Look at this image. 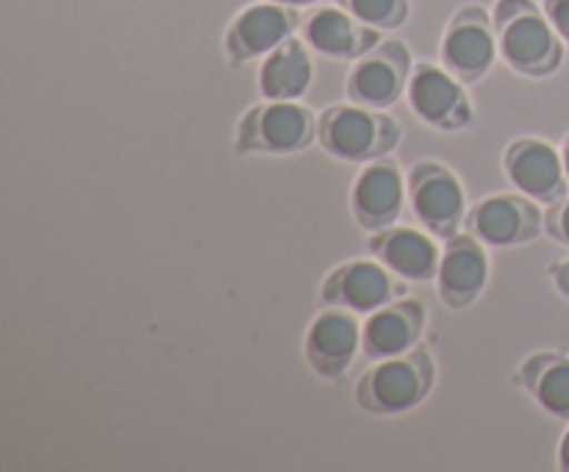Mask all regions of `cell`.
<instances>
[{
  "mask_svg": "<svg viewBox=\"0 0 569 472\" xmlns=\"http://www.w3.org/2000/svg\"><path fill=\"white\" fill-rule=\"evenodd\" d=\"M548 275L550 281H553V287L569 300V259H561L556 261V264H550Z\"/></svg>",
  "mask_w": 569,
  "mask_h": 472,
  "instance_id": "cell-24",
  "label": "cell"
},
{
  "mask_svg": "<svg viewBox=\"0 0 569 472\" xmlns=\"http://www.w3.org/2000/svg\"><path fill=\"white\" fill-rule=\"evenodd\" d=\"M417 222L439 239H450L467 222V194L459 175L439 161H417L406 175Z\"/></svg>",
  "mask_w": 569,
  "mask_h": 472,
  "instance_id": "cell-5",
  "label": "cell"
},
{
  "mask_svg": "<svg viewBox=\"0 0 569 472\" xmlns=\"http://www.w3.org/2000/svg\"><path fill=\"white\" fill-rule=\"evenodd\" d=\"M561 159H565V170H567V181H569V133L565 137V142H561Z\"/></svg>",
  "mask_w": 569,
  "mask_h": 472,
  "instance_id": "cell-27",
  "label": "cell"
},
{
  "mask_svg": "<svg viewBox=\"0 0 569 472\" xmlns=\"http://www.w3.org/2000/svg\"><path fill=\"white\" fill-rule=\"evenodd\" d=\"M489 283V253L478 237L456 233L445 239L442 259L437 270V292L442 303L453 311L470 309L478 303Z\"/></svg>",
  "mask_w": 569,
  "mask_h": 472,
  "instance_id": "cell-15",
  "label": "cell"
},
{
  "mask_svg": "<svg viewBox=\"0 0 569 472\" xmlns=\"http://www.w3.org/2000/svg\"><path fill=\"white\" fill-rule=\"evenodd\" d=\"M361 350V322L356 311L322 305L303 339V353L311 370L326 381H339L350 372Z\"/></svg>",
  "mask_w": 569,
  "mask_h": 472,
  "instance_id": "cell-13",
  "label": "cell"
},
{
  "mask_svg": "<svg viewBox=\"0 0 569 472\" xmlns=\"http://www.w3.org/2000/svg\"><path fill=\"white\" fill-rule=\"evenodd\" d=\"M337 6L378 31H398L411 14L409 0H337Z\"/></svg>",
  "mask_w": 569,
  "mask_h": 472,
  "instance_id": "cell-21",
  "label": "cell"
},
{
  "mask_svg": "<svg viewBox=\"0 0 569 472\" xmlns=\"http://www.w3.org/2000/svg\"><path fill=\"white\" fill-rule=\"evenodd\" d=\"M500 59L526 78H548L565 64V42L533 0H498L492 9Z\"/></svg>",
  "mask_w": 569,
  "mask_h": 472,
  "instance_id": "cell-1",
  "label": "cell"
},
{
  "mask_svg": "<svg viewBox=\"0 0 569 472\" xmlns=\"http://www.w3.org/2000/svg\"><path fill=\"white\" fill-rule=\"evenodd\" d=\"M370 253L406 283L437 281L439 259H442V248L433 242V233L406 225L372 233Z\"/></svg>",
  "mask_w": 569,
  "mask_h": 472,
  "instance_id": "cell-18",
  "label": "cell"
},
{
  "mask_svg": "<svg viewBox=\"0 0 569 472\" xmlns=\"http://www.w3.org/2000/svg\"><path fill=\"white\" fill-rule=\"evenodd\" d=\"M270 3L292 6V9H306V6H315V3H320V0H270Z\"/></svg>",
  "mask_w": 569,
  "mask_h": 472,
  "instance_id": "cell-26",
  "label": "cell"
},
{
  "mask_svg": "<svg viewBox=\"0 0 569 472\" xmlns=\"http://www.w3.org/2000/svg\"><path fill=\"white\" fill-rule=\"evenodd\" d=\"M437 383V361L426 344L392 359L372 361L370 370L356 381V405L367 414H409L428 400Z\"/></svg>",
  "mask_w": 569,
  "mask_h": 472,
  "instance_id": "cell-2",
  "label": "cell"
},
{
  "mask_svg": "<svg viewBox=\"0 0 569 472\" xmlns=\"http://www.w3.org/2000/svg\"><path fill=\"white\" fill-rule=\"evenodd\" d=\"M403 139V128L387 111L359 103L328 106L320 114L317 142L328 155L348 164H367L392 153Z\"/></svg>",
  "mask_w": 569,
  "mask_h": 472,
  "instance_id": "cell-3",
  "label": "cell"
},
{
  "mask_svg": "<svg viewBox=\"0 0 569 472\" xmlns=\"http://www.w3.org/2000/svg\"><path fill=\"white\" fill-rule=\"evenodd\" d=\"M303 39L315 53L337 61H356L381 42L378 28L356 20L342 6H326L303 20Z\"/></svg>",
  "mask_w": 569,
  "mask_h": 472,
  "instance_id": "cell-17",
  "label": "cell"
},
{
  "mask_svg": "<svg viewBox=\"0 0 569 472\" xmlns=\"http://www.w3.org/2000/svg\"><path fill=\"white\" fill-rule=\"evenodd\" d=\"M428 311L420 300L398 298L361 322V353L370 361L403 355L420 344Z\"/></svg>",
  "mask_w": 569,
  "mask_h": 472,
  "instance_id": "cell-16",
  "label": "cell"
},
{
  "mask_svg": "<svg viewBox=\"0 0 569 472\" xmlns=\"http://www.w3.org/2000/svg\"><path fill=\"white\" fill-rule=\"evenodd\" d=\"M406 100H409L417 120H422L433 131H465L476 120V109H472L465 81H459L453 72L431 64V61L415 64L409 89H406Z\"/></svg>",
  "mask_w": 569,
  "mask_h": 472,
  "instance_id": "cell-6",
  "label": "cell"
},
{
  "mask_svg": "<svg viewBox=\"0 0 569 472\" xmlns=\"http://www.w3.org/2000/svg\"><path fill=\"white\" fill-rule=\"evenodd\" d=\"M315 50L306 39H287L261 59L259 92L267 100H303L315 83Z\"/></svg>",
  "mask_w": 569,
  "mask_h": 472,
  "instance_id": "cell-19",
  "label": "cell"
},
{
  "mask_svg": "<svg viewBox=\"0 0 569 472\" xmlns=\"http://www.w3.org/2000/svg\"><path fill=\"white\" fill-rule=\"evenodd\" d=\"M398 298H406V281L378 259L345 261L328 272L320 287L322 305H339L359 317L372 314Z\"/></svg>",
  "mask_w": 569,
  "mask_h": 472,
  "instance_id": "cell-8",
  "label": "cell"
},
{
  "mask_svg": "<svg viewBox=\"0 0 569 472\" xmlns=\"http://www.w3.org/2000/svg\"><path fill=\"white\" fill-rule=\"evenodd\" d=\"M439 59L445 70H450L465 83H478L483 76H489L495 61L500 59L498 31L489 11L481 6H465L456 11L453 20L445 28Z\"/></svg>",
  "mask_w": 569,
  "mask_h": 472,
  "instance_id": "cell-7",
  "label": "cell"
},
{
  "mask_svg": "<svg viewBox=\"0 0 569 472\" xmlns=\"http://www.w3.org/2000/svg\"><path fill=\"white\" fill-rule=\"evenodd\" d=\"M465 225L487 248H517L539 239L545 211L522 192H495L467 211Z\"/></svg>",
  "mask_w": 569,
  "mask_h": 472,
  "instance_id": "cell-10",
  "label": "cell"
},
{
  "mask_svg": "<svg viewBox=\"0 0 569 472\" xmlns=\"http://www.w3.org/2000/svg\"><path fill=\"white\" fill-rule=\"evenodd\" d=\"M409 203V181L392 159L367 161L350 189V211L361 231L378 233L392 228Z\"/></svg>",
  "mask_w": 569,
  "mask_h": 472,
  "instance_id": "cell-12",
  "label": "cell"
},
{
  "mask_svg": "<svg viewBox=\"0 0 569 472\" xmlns=\"http://www.w3.org/2000/svg\"><path fill=\"white\" fill-rule=\"evenodd\" d=\"M517 386L526 389L545 414L569 422V355L559 350L531 353L515 372Z\"/></svg>",
  "mask_w": 569,
  "mask_h": 472,
  "instance_id": "cell-20",
  "label": "cell"
},
{
  "mask_svg": "<svg viewBox=\"0 0 569 472\" xmlns=\"http://www.w3.org/2000/svg\"><path fill=\"white\" fill-rule=\"evenodd\" d=\"M303 26L298 9L281 3H253L239 11L226 31V53L233 67L250 64L256 59H264L267 53L295 37V31Z\"/></svg>",
  "mask_w": 569,
  "mask_h": 472,
  "instance_id": "cell-14",
  "label": "cell"
},
{
  "mask_svg": "<svg viewBox=\"0 0 569 472\" xmlns=\"http://www.w3.org/2000/svg\"><path fill=\"white\" fill-rule=\"evenodd\" d=\"M506 178L517 192L537 200L539 205H553L569 194V181L561 159V148L537 137H522L506 144Z\"/></svg>",
  "mask_w": 569,
  "mask_h": 472,
  "instance_id": "cell-11",
  "label": "cell"
},
{
  "mask_svg": "<svg viewBox=\"0 0 569 472\" xmlns=\"http://www.w3.org/2000/svg\"><path fill=\"white\" fill-rule=\"evenodd\" d=\"M320 114L300 100H267L242 114L237 125V153L295 155L317 142Z\"/></svg>",
  "mask_w": 569,
  "mask_h": 472,
  "instance_id": "cell-4",
  "label": "cell"
},
{
  "mask_svg": "<svg viewBox=\"0 0 569 472\" xmlns=\"http://www.w3.org/2000/svg\"><path fill=\"white\" fill-rule=\"evenodd\" d=\"M542 9L548 14V20L553 22L561 42L569 44V0H542Z\"/></svg>",
  "mask_w": 569,
  "mask_h": 472,
  "instance_id": "cell-23",
  "label": "cell"
},
{
  "mask_svg": "<svg viewBox=\"0 0 569 472\" xmlns=\"http://www.w3.org/2000/svg\"><path fill=\"white\" fill-rule=\"evenodd\" d=\"M411 70L415 64H411L409 48L400 39H387L353 61L345 92L353 103L383 111L406 98Z\"/></svg>",
  "mask_w": 569,
  "mask_h": 472,
  "instance_id": "cell-9",
  "label": "cell"
},
{
  "mask_svg": "<svg viewBox=\"0 0 569 472\" xmlns=\"http://www.w3.org/2000/svg\"><path fill=\"white\" fill-rule=\"evenodd\" d=\"M545 231L561 248H569V194L545 211Z\"/></svg>",
  "mask_w": 569,
  "mask_h": 472,
  "instance_id": "cell-22",
  "label": "cell"
},
{
  "mask_svg": "<svg viewBox=\"0 0 569 472\" xmlns=\"http://www.w3.org/2000/svg\"><path fill=\"white\" fill-rule=\"evenodd\" d=\"M559 470L569 472V428H567L565 436H561V442H559Z\"/></svg>",
  "mask_w": 569,
  "mask_h": 472,
  "instance_id": "cell-25",
  "label": "cell"
}]
</instances>
